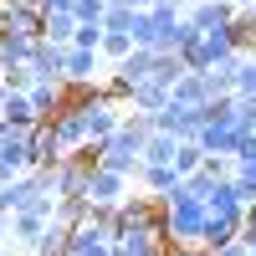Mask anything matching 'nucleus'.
<instances>
[{
	"label": "nucleus",
	"instance_id": "17",
	"mask_svg": "<svg viewBox=\"0 0 256 256\" xmlns=\"http://www.w3.org/2000/svg\"><path fill=\"white\" fill-rule=\"evenodd\" d=\"M31 256H72V226L62 216H52V226L41 230V241L31 246Z\"/></svg>",
	"mask_w": 256,
	"mask_h": 256
},
{
	"label": "nucleus",
	"instance_id": "6",
	"mask_svg": "<svg viewBox=\"0 0 256 256\" xmlns=\"http://www.w3.org/2000/svg\"><path fill=\"white\" fill-rule=\"evenodd\" d=\"M31 169V148H26V128H6L0 134V184Z\"/></svg>",
	"mask_w": 256,
	"mask_h": 256
},
{
	"label": "nucleus",
	"instance_id": "24",
	"mask_svg": "<svg viewBox=\"0 0 256 256\" xmlns=\"http://www.w3.org/2000/svg\"><path fill=\"white\" fill-rule=\"evenodd\" d=\"M169 98H180V102H195V108H210V88H205V72H184L174 82V92Z\"/></svg>",
	"mask_w": 256,
	"mask_h": 256
},
{
	"label": "nucleus",
	"instance_id": "21",
	"mask_svg": "<svg viewBox=\"0 0 256 256\" xmlns=\"http://www.w3.org/2000/svg\"><path fill=\"white\" fill-rule=\"evenodd\" d=\"M41 36H46V41H62V46H72L77 16H72V10H46V16H41Z\"/></svg>",
	"mask_w": 256,
	"mask_h": 256
},
{
	"label": "nucleus",
	"instance_id": "28",
	"mask_svg": "<svg viewBox=\"0 0 256 256\" xmlns=\"http://www.w3.org/2000/svg\"><path fill=\"white\" fill-rule=\"evenodd\" d=\"M205 164V148L195 144V138H180V148H174V169L180 174H190V169H200Z\"/></svg>",
	"mask_w": 256,
	"mask_h": 256
},
{
	"label": "nucleus",
	"instance_id": "10",
	"mask_svg": "<svg viewBox=\"0 0 256 256\" xmlns=\"http://www.w3.org/2000/svg\"><path fill=\"white\" fill-rule=\"evenodd\" d=\"M184 20L195 31H216V26H230V20H236V6H230V0H190Z\"/></svg>",
	"mask_w": 256,
	"mask_h": 256
},
{
	"label": "nucleus",
	"instance_id": "7",
	"mask_svg": "<svg viewBox=\"0 0 256 256\" xmlns=\"http://www.w3.org/2000/svg\"><path fill=\"white\" fill-rule=\"evenodd\" d=\"M41 10L36 0H0V26L6 31H20V36H36L41 41Z\"/></svg>",
	"mask_w": 256,
	"mask_h": 256
},
{
	"label": "nucleus",
	"instance_id": "36",
	"mask_svg": "<svg viewBox=\"0 0 256 256\" xmlns=\"http://www.w3.org/2000/svg\"><path fill=\"white\" fill-rule=\"evenodd\" d=\"M210 256H251V246H246V241L236 236V241H226V246H216Z\"/></svg>",
	"mask_w": 256,
	"mask_h": 256
},
{
	"label": "nucleus",
	"instance_id": "35",
	"mask_svg": "<svg viewBox=\"0 0 256 256\" xmlns=\"http://www.w3.org/2000/svg\"><path fill=\"white\" fill-rule=\"evenodd\" d=\"M230 159H236V164H256V134H241V144H236Z\"/></svg>",
	"mask_w": 256,
	"mask_h": 256
},
{
	"label": "nucleus",
	"instance_id": "33",
	"mask_svg": "<svg viewBox=\"0 0 256 256\" xmlns=\"http://www.w3.org/2000/svg\"><path fill=\"white\" fill-rule=\"evenodd\" d=\"M128 36H134V46H148V41H154V20H148V10H134V26H128Z\"/></svg>",
	"mask_w": 256,
	"mask_h": 256
},
{
	"label": "nucleus",
	"instance_id": "3",
	"mask_svg": "<svg viewBox=\"0 0 256 256\" xmlns=\"http://www.w3.org/2000/svg\"><path fill=\"white\" fill-rule=\"evenodd\" d=\"M200 123H205V108H195V102H180V98H169L164 108L154 113V128H164V134H174V138H195Z\"/></svg>",
	"mask_w": 256,
	"mask_h": 256
},
{
	"label": "nucleus",
	"instance_id": "13",
	"mask_svg": "<svg viewBox=\"0 0 256 256\" xmlns=\"http://www.w3.org/2000/svg\"><path fill=\"white\" fill-rule=\"evenodd\" d=\"M241 220H246V210H241V216H220V210H205L200 246H205V251H216V246H226V241H236V236H241Z\"/></svg>",
	"mask_w": 256,
	"mask_h": 256
},
{
	"label": "nucleus",
	"instance_id": "30",
	"mask_svg": "<svg viewBox=\"0 0 256 256\" xmlns=\"http://www.w3.org/2000/svg\"><path fill=\"white\" fill-rule=\"evenodd\" d=\"M72 16H77V26H102V16H108V0H77Z\"/></svg>",
	"mask_w": 256,
	"mask_h": 256
},
{
	"label": "nucleus",
	"instance_id": "5",
	"mask_svg": "<svg viewBox=\"0 0 256 256\" xmlns=\"http://www.w3.org/2000/svg\"><path fill=\"white\" fill-rule=\"evenodd\" d=\"M241 134H246V128H236V118H205L200 134H195V144L205 148V154H236Z\"/></svg>",
	"mask_w": 256,
	"mask_h": 256
},
{
	"label": "nucleus",
	"instance_id": "12",
	"mask_svg": "<svg viewBox=\"0 0 256 256\" xmlns=\"http://www.w3.org/2000/svg\"><path fill=\"white\" fill-rule=\"evenodd\" d=\"M72 256H113V236H108V226H98V220L72 226Z\"/></svg>",
	"mask_w": 256,
	"mask_h": 256
},
{
	"label": "nucleus",
	"instance_id": "4",
	"mask_svg": "<svg viewBox=\"0 0 256 256\" xmlns=\"http://www.w3.org/2000/svg\"><path fill=\"white\" fill-rule=\"evenodd\" d=\"M26 148H31V169H56L62 164V138H56V128H52V118H41L36 128H26Z\"/></svg>",
	"mask_w": 256,
	"mask_h": 256
},
{
	"label": "nucleus",
	"instance_id": "34",
	"mask_svg": "<svg viewBox=\"0 0 256 256\" xmlns=\"http://www.w3.org/2000/svg\"><path fill=\"white\" fill-rule=\"evenodd\" d=\"M72 46H92V52H102V26H77Z\"/></svg>",
	"mask_w": 256,
	"mask_h": 256
},
{
	"label": "nucleus",
	"instance_id": "2",
	"mask_svg": "<svg viewBox=\"0 0 256 256\" xmlns=\"http://www.w3.org/2000/svg\"><path fill=\"white\" fill-rule=\"evenodd\" d=\"M159 200V195H154ZM169 205V241H180V246H200V230H205V200H195V195H169L164 200Z\"/></svg>",
	"mask_w": 256,
	"mask_h": 256
},
{
	"label": "nucleus",
	"instance_id": "11",
	"mask_svg": "<svg viewBox=\"0 0 256 256\" xmlns=\"http://www.w3.org/2000/svg\"><path fill=\"white\" fill-rule=\"evenodd\" d=\"M52 128H56V138H62L67 154L88 144V118H82V108H72V102H62V108L52 113Z\"/></svg>",
	"mask_w": 256,
	"mask_h": 256
},
{
	"label": "nucleus",
	"instance_id": "27",
	"mask_svg": "<svg viewBox=\"0 0 256 256\" xmlns=\"http://www.w3.org/2000/svg\"><path fill=\"white\" fill-rule=\"evenodd\" d=\"M236 98H256V52H241L236 62Z\"/></svg>",
	"mask_w": 256,
	"mask_h": 256
},
{
	"label": "nucleus",
	"instance_id": "31",
	"mask_svg": "<svg viewBox=\"0 0 256 256\" xmlns=\"http://www.w3.org/2000/svg\"><path fill=\"white\" fill-rule=\"evenodd\" d=\"M102 26H108V31H128V26H134V6H128V0H108Z\"/></svg>",
	"mask_w": 256,
	"mask_h": 256
},
{
	"label": "nucleus",
	"instance_id": "41",
	"mask_svg": "<svg viewBox=\"0 0 256 256\" xmlns=\"http://www.w3.org/2000/svg\"><path fill=\"white\" fill-rule=\"evenodd\" d=\"M230 6H256V0H230Z\"/></svg>",
	"mask_w": 256,
	"mask_h": 256
},
{
	"label": "nucleus",
	"instance_id": "29",
	"mask_svg": "<svg viewBox=\"0 0 256 256\" xmlns=\"http://www.w3.org/2000/svg\"><path fill=\"white\" fill-rule=\"evenodd\" d=\"M128 52H134V36H128V31H108V26H102V56H108V62H118V56H128Z\"/></svg>",
	"mask_w": 256,
	"mask_h": 256
},
{
	"label": "nucleus",
	"instance_id": "20",
	"mask_svg": "<svg viewBox=\"0 0 256 256\" xmlns=\"http://www.w3.org/2000/svg\"><path fill=\"white\" fill-rule=\"evenodd\" d=\"M102 67V52L92 46H67V82H92Z\"/></svg>",
	"mask_w": 256,
	"mask_h": 256
},
{
	"label": "nucleus",
	"instance_id": "26",
	"mask_svg": "<svg viewBox=\"0 0 256 256\" xmlns=\"http://www.w3.org/2000/svg\"><path fill=\"white\" fill-rule=\"evenodd\" d=\"M205 210H220V216H241V195H236V184H230V180H220L216 190H210V195H205Z\"/></svg>",
	"mask_w": 256,
	"mask_h": 256
},
{
	"label": "nucleus",
	"instance_id": "14",
	"mask_svg": "<svg viewBox=\"0 0 256 256\" xmlns=\"http://www.w3.org/2000/svg\"><path fill=\"white\" fill-rule=\"evenodd\" d=\"M82 118H88V144H102L123 123V102H92V108H82Z\"/></svg>",
	"mask_w": 256,
	"mask_h": 256
},
{
	"label": "nucleus",
	"instance_id": "16",
	"mask_svg": "<svg viewBox=\"0 0 256 256\" xmlns=\"http://www.w3.org/2000/svg\"><path fill=\"white\" fill-rule=\"evenodd\" d=\"M26 98H31V108H36L41 118H52V113L62 108V102H67V82H46V77H31Z\"/></svg>",
	"mask_w": 256,
	"mask_h": 256
},
{
	"label": "nucleus",
	"instance_id": "38",
	"mask_svg": "<svg viewBox=\"0 0 256 256\" xmlns=\"http://www.w3.org/2000/svg\"><path fill=\"white\" fill-rule=\"evenodd\" d=\"M0 134H6V92H0Z\"/></svg>",
	"mask_w": 256,
	"mask_h": 256
},
{
	"label": "nucleus",
	"instance_id": "9",
	"mask_svg": "<svg viewBox=\"0 0 256 256\" xmlns=\"http://www.w3.org/2000/svg\"><path fill=\"white\" fill-rule=\"evenodd\" d=\"M128 174H118V169H108V164H98L92 169V180H88V200L92 205H118L123 195H128Z\"/></svg>",
	"mask_w": 256,
	"mask_h": 256
},
{
	"label": "nucleus",
	"instance_id": "23",
	"mask_svg": "<svg viewBox=\"0 0 256 256\" xmlns=\"http://www.w3.org/2000/svg\"><path fill=\"white\" fill-rule=\"evenodd\" d=\"M41 113L31 108V98L26 92H6V128H36Z\"/></svg>",
	"mask_w": 256,
	"mask_h": 256
},
{
	"label": "nucleus",
	"instance_id": "32",
	"mask_svg": "<svg viewBox=\"0 0 256 256\" xmlns=\"http://www.w3.org/2000/svg\"><path fill=\"white\" fill-rule=\"evenodd\" d=\"M31 88V67H0V92H26Z\"/></svg>",
	"mask_w": 256,
	"mask_h": 256
},
{
	"label": "nucleus",
	"instance_id": "42",
	"mask_svg": "<svg viewBox=\"0 0 256 256\" xmlns=\"http://www.w3.org/2000/svg\"><path fill=\"white\" fill-rule=\"evenodd\" d=\"M251 256H256V246H251Z\"/></svg>",
	"mask_w": 256,
	"mask_h": 256
},
{
	"label": "nucleus",
	"instance_id": "1",
	"mask_svg": "<svg viewBox=\"0 0 256 256\" xmlns=\"http://www.w3.org/2000/svg\"><path fill=\"white\" fill-rule=\"evenodd\" d=\"M52 216H56V195H41V200H31V205H20V210H10L6 216V230H10V241L16 246H36L41 241V230L52 226Z\"/></svg>",
	"mask_w": 256,
	"mask_h": 256
},
{
	"label": "nucleus",
	"instance_id": "18",
	"mask_svg": "<svg viewBox=\"0 0 256 256\" xmlns=\"http://www.w3.org/2000/svg\"><path fill=\"white\" fill-rule=\"evenodd\" d=\"M31 52H36V36L0 26V67H31Z\"/></svg>",
	"mask_w": 256,
	"mask_h": 256
},
{
	"label": "nucleus",
	"instance_id": "15",
	"mask_svg": "<svg viewBox=\"0 0 256 256\" xmlns=\"http://www.w3.org/2000/svg\"><path fill=\"white\" fill-rule=\"evenodd\" d=\"M138 184L148 190V195H174V190L184 184V174L174 164H138Z\"/></svg>",
	"mask_w": 256,
	"mask_h": 256
},
{
	"label": "nucleus",
	"instance_id": "40",
	"mask_svg": "<svg viewBox=\"0 0 256 256\" xmlns=\"http://www.w3.org/2000/svg\"><path fill=\"white\" fill-rule=\"evenodd\" d=\"M128 6H134V10H148V6H154V0H128Z\"/></svg>",
	"mask_w": 256,
	"mask_h": 256
},
{
	"label": "nucleus",
	"instance_id": "39",
	"mask_svg": "<svg viewBox=\"0 0 256 256\" xmlns=\"http://www.w3.org/2000/svg\"><path fill=\"white\" fill-rule=\"evenodd\" d=\"M6 236H10V230H6V216H0V251H6Z\"/></svg>",
	"mask_w": 256,
	"mask_h": 256
},
{
	"label": "nucleus",
	"instance_id": "25",
	"mask_svg": "<svg viewBox=\"0 0 256 256\" xmlns=\"http://www.w3.org/2000/svg\"><path fill=\"white\" fill-rule=\"evenodd\" d=\"M174 148H180V138L164 134V128H154L148 144H144V164H174Z\"/></svg>",
	"mask_w": 256,
	"mask_h": 256
},
{
	"label": "nucleus",
	"instance_id": "19",
	"mask_svg": "<svg viewBox=\"0 0 256 256\" xmlns=\"http://www.w3.org/2000/svg\"><path fill=\"white\" fill-rule=\"evenodd\" d=\"M169 92H174L169 82H159V77H144L138 88L128 92V102H123V108H144V113H159L164 102H169Z\"/></svg>",
	"mask_w": 256,
	"mask_h": 256
},
{
	"label": "nucleus",
	"instance_id": "22",
	"mask_svg": "<svg viewBox=\"0 0 256 256\" xmlns=\"http://www.w3.org/2000/svg\"><path fill=\"white\" fill-rule=\"evenodd\" d=\"M113 256H164V241H154L148 230H128L123 241H113Z\"/></svg>",
	"mask_w": 256,
	"mask_h": 256
},
{
	"label": "nucleus",
	"instance_id": "8",
	"mask_svg": "<svg viewBox=\"0 0 256 256\" xmlns=\"http://www.w3.org/2000/svg\"><path fill=\"white\" fill-rule=\"evenodd\" d=\"M31 77H46V82H67V46L62 41H36L31 52Z\"/></svg>",
	"mask_w": 256,
	"mask_h": 256
},
{
	"label": "nucleus",
	"instance_id": "43",
	"mask_svg": "<svg viewBox=\"0 0 256 256\" xmlns=\"http://www.w3.org/2000/svg\"><path fill=\"white\" fill-rule=\"evenodd\" d=\"M0 256H6V251H0Z\"/></svg>",
	"mask_w": 256,
	"mask_h": 256
},
{
	"label": "nucleus",
	"instance_id": "37",
	"mask_svg": "<svg viewBox=\"0 0 256 256\" xmlns=\"http://www.w3.org/2000/svg\"><path fill=\"white\" fill-rule=\"evenodd\" d=\"M164 256H210V251H205V246H180V241H169Z\"/></svg>",
	"mask_w": 256,
	"mask_h": 256
}]
</instances>
